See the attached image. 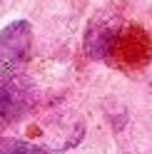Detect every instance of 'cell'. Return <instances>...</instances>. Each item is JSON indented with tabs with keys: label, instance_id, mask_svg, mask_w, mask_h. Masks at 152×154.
<instances>
[{
	"label": "cell",
	"instance_id": "obj_2",
	"mask_svg": "<svg viewBox=\"0 0 152 154\" xmlns=\"http://www.w3.org/2000/svg\"><path fill=\"white\" fill-rule=\"evenodd\" d=\"M0 154H50V152L17 137H0Z\"/></svg>",
	"mask_w": 152,
	"mask_h": 154
},
{
	"label": "cell",
	"instance_id": "obj_1",
	"mask_svg": "<svg viewBox=\"0 0 152 154\" xmlns=\"http://www.w3.org/2000/svg\"><path fill=\"white\" fill-rule=\"evenodd\" d=\"M33 42V25L27 20H15L0 32V70L13 72L20 65L27 52H30Z\"/></svg>",
	"mask_w": 152,
	"mask_h": 154
}]
</instances>
